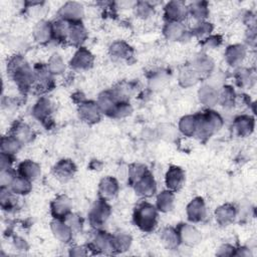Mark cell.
Listing matches in <instances>:
<instances>
[{
	"mask_svg": "<svg viewBox=\"0 0 257 257\" xmlns=\"http://www.w3.org/2000/svg\"><path fill=\"white\" fill-rule=\"evenodd\" d=\"M136 13L142 18H148L154 13V7L149 2L140 1L136 4Z\"/></svg>",
	"mask_w": 257,
	"mask_h": 257,
	"instance_id": "obj_47",
	"label": "cell"
},
{
	"mask_svg": "<svg viewBox=\"0 0 257 257\" xmlns=\"http://www.w3.org/2000/svg\"><path fill=\"white\" fill-rule=\"evenodd\" d=\"M47 66L52 74H61L65 70V64L59 54H52L47 62Z\"/></svg>",
	"mask_w": 257,
	"mask_h": 257,
	"instance_id": "obj_43",
	"label": "cell"
},
{
	"mask_svg": "<svg viewBox=\"0 0 257 257\" xmlns=\"http://www.w3.org/2000/svg\"><path fill=\"white\" fill-rule=\"evenodd\" d=\"M94 57L89 50L79 47L70 60V66L74 69H88L92 66Z\"/></svg>",
	"mask_w": 257,
	"mask_h": 257,
	"instance_id": "obj_10",
	"label": "cell"
},
{
	"mask_svg": "<svg viewBox=\"0 0 257 257\" xmlns=\"http://www.w3.org/2000/svg\"><path fill=\"white\" fill-rule=\"evenodd\" d=\"M89 247L91 250L97 253L114 252L112 235L103 231L96 232L89 244Z\"/></svg>",
	"mask_w": 257,
	"mask_h": 257,
	"instance_id": "obj_7",
	"label": "cell"
},
{
	"mask_svg": "<svg viewBox=\"0 0 257 257\" xmlns=\"http://www.w3.org/2000/svg\"><path fill=\"white\" fill-rule=\"evenodd\" d=\"M236 217V209L232 204H224L220 206L215 212L216 221L222 225L227 226L231 224Z\"/></svg>",
	"mask_w": 257,
	"mask_h": 257,
	"instance_id": "obj_21",
	"label": "cell"
},
{
	"mask_svg": "<svg viewBox=\"0 0 257 257\" xmlns=\"http://www.w3.org/2000/svg\"><path fill=\"white\" fill-rule=\"evenodd\" d=\"M147 171H149L147 169L146 166L142 165V164H134L131 166L130 168V174H128V179H130V183L133 185L140 177H142Z\"/></svg>",
	"mask_w": 257,
	"mask_h": 257,
	"instance_id": "obj_46",
	"label": "cell"
},
{
	"mask_svg": "<svg viewBox=\"0 0 257 257\" xmlns=\"http://www.w3.org/2000/svg\"><path fill=\"white\" fill-rule=\"evenodd\" d=\"M7 71L22 91H27L35 83L34 71L21 55H14L10 58Z\"/></svg>",
	"mask_w": 257,
	"mask_h": 257,
	"instance_id": "obj_1",
	"label": "cell"
},
{
	"mask_svg": "<svg viewBox=\"0 0 257 257\" xmlns=\"http://www.w3.org/2000/svg\"><path fill=\"white\" fill-rule=\"evenodd\" d=\"M72 97H73L74 101H76V102H78V103H81V102H83V101L85 100L84 95H83L81 92H77V93L73 94Z\"/></svg>",
	"mask_w": 257,
	"mask_h": 257,
	"instance_id": "obj_57",
	"label": "cell"
},
{
	"mask_svg": "<svg viewBox=\"0 0 257 257\" xmlns=\"http://www.w3.org/2000/svg\"><path fill=\"white\" fill-rule=\"evenodd\" d=\"M132 111H133V108L127 101H119V102H117V104L115 105V107L113 108V110L109 116L117 117V118L124 117V116L130 115L132 113Z\"/></svg>",
	"mask_w": 257,
	"mask_h": 257,
	"instance_id": "obj_45",
	"label": "cell"
},
{
	"mask_svg": "<svg viewBox=\"0 0 257 257\" xmlns=\"http://www.w3.org/2000/svg\"><path fill=\"white\" fill-rule=\"evenodd\" d=\"M178 233L180 236L181 242L185 243L186 245L193 246L198 244L201 241V234L197 230L196 227L190 224H181L178 228Z\"/></svg>",
	"mask_w": 257,
	"mask_h": 257,
	"instance_id": "obj_13",
	"label": "cell"
},
{
	"mask_svg": "<svg viewBox=\"0 0 257 257\" xmlns=\"http://www.w3.org/2000/svg\"><path fill=\"white\" fill-rule=\"evenodd\" d=\"M219 93V102L226 107H230L232 105H234L235 103V91L234 89L229 86V85H225Z\"/></svg>",
	"mask_w": 257,
	"mask_h": 257,
	"instance_id": "obj_42",
	"label": "cell"
},
{
	"mask_svg": "<svg viewBox=\"0 0 257 257\" xmlns=\"http://www.w3.org/2000/svg\"><path fill=\"white\" fill-rule=\"evenodd\" d=\"M87 33L80 21L70 22L67 39L73 45H80L86 38Z\"/></svg>",
	"mask_w": 257,
	"mask_h": 257,
	"instance_id": "obj_27",
	"label": "cell"
},
{
	"mask_svg": "<svg viewBox=\"0 0 257 257\" xmlns=\"http://www.w3.org/2000/svg\"><path fill=\"white\" fill-rule=\"evenodd\" d=\"M12 156L13 155L1 153V157H0V168H1V171L7 170V169L11 168V165L13 163V157Z\"/></svg>",
	"mask_w": 257,
	"mask_h": 257,
	"instance_id": "obj_50",
	"label": "cell"
},
{
	"mask_svg": "<svg viewBox=\"0 0 257 257\" xmlns=\"http://www.w3.org/2000/svg\"><path fill=\"white\" fill-rule=\"evenodd\" d=\"M114 252H123L127 250L132 244V237L125 233H118L112 236Z\"/></svg>",
	"mask_w": 257,
	"mask_h": 257,
	"instance_id": "obj_41",
	"label": "cell"
},
{
	"mask_svg": "<svg viewBox=\"0 0 257 257\" xmlns=\"http://www.w3.org/2000/svg\"><path fill=\"white\" fill-rule=\"evenodd\" d=\"M161 241L166 248L171 250L176 249L181 243L178 230L173 227L165 228L161 233Z\"/></svg>",
	"mask_w": 257,
	"mask_h": 257,
	"instance_id": "obj_31",
	"label": "cell"
},
{
	"mask_svg": "<svg viewBox=\"0 0 257 257\" xmlns=\"http://www.w3.org/2000/svg\"><path fill=\"white\" fill-rule=\"evenodd\" d=\"M78 113L80 118L87 123H95L100 119L101 110L97 102L92 100H84L79 103Z\"/></svg>",
	"mask_w": 257,
	"mask_h": 257,
	"instance_id": "obj_5",
	"label": "cell"
},
{
	"mask_svg": "<svg viewBox=\"0 0 257 257\" xmlns=\"http://www.w3.org/2000/svg\"><path fill=\"white\" fill-rule=\"evenodd\" d=\"M62 220H64L72 231H79L82 228V219L77 214L69 213Z\"/></svg>",
	"mask_w": 257,
	"mask_h": 257,
	"instance_id": "obj_48",
	"label": "cell"
},
{
	"mask_svg": "<svg viewBox=\"0 0 257 257\" xmlns=\"http://www.w3.org/2000/svg\"><path fill=\"white\" fill-rule=\"evenodd\" d=\"M207 210L205 202L202 198L193 199L187 206V216L192 222H201L206 218Z\"/></svg>",
	"mask_w": 257,
	"mask_h": 257,
	"instance_id": "obj_11",
	"label": "cell"
},
{
	"mask_svg": "<svg viewBox=\"0 0 257 257\" xmlns=\"http://www.w3.org/2000/svg\"><path fill=\"white\" fill-rule=\"evenodd\" d=\"M33 71L35 75V83H37L39 89L49 90L53 85V74L50 72L47 64L38 63L35 65Z\"/></svg>",
	"mask_w": 257,
	"mask_h": 257,
	"instance_id": "obj_9",
	"label": "cell"
},
{
	"mask_svg": "<svg viewBox=\"0 0 257 257\" xmlns=\"http://www.w3.org/2000/svg\"><path fill=\"white\" fill-rule=\"evenodd\" d=\"M58 14L61 19H64L69 22L80 21L83 15V7L78 2L69 1L61 6Z\"/></svg>",
	"mask_w": 257,
	"mask_h": 257,
	"instance_id": "obj_8",
	"label": "cell"
},
{
	"mask_svg": "<svg viewBox=\"0 0 257 257\" xmlns=\"http://www.w3.org/2000/svg\"><path fill=\"white\" fill-rule=\"evenodd\" d=\"M188 12L191 14V16L200 21H204V19L208 16L209 10H208V6L206 2L203 1H197V2H193L188 8H187Z\"/></svg>",
	"mask_w": 257,
	"mask_h": 257,
	"instance_id": "obj_37",
	"label": "cell"
},
{
	"mask_svg": "<svg viewBox=\"0 0 257 257\" xmlns=\"http://www.w3.org/2000/svg\"><path fill=\"white\" fill-rule=\"evenodd\" d=\"M246 55V49L241 44H233L227 47L225 51V59L228 64L236 66L242 62Z\"/></svg>",
	"mask_w": 257,
	"mask_h": 257,
	"instance_id": "obj_22",
	"label": "cell"
},
{
	"mask_svg": "<svg viewBox=\"0 0 257 257\" xmlns=\"http://www.w3.org/2000/svg\"><path fill=\"white\" fill-rule=\"evenodd\" d=\"M11 135L13 137H15L22 145L32 141L33 136H34L32 130L30 128V126L27 125L26 123H23V122H20V121L16 122L12 126Z\"/></svg>",
	"mask_w": 257,
	"mask_h": 257,
	"instance_id": "obj_30",
	"label": "cell"
},
{
	"mask_svg": "<svg viewBox=\"0 0 257 257\" xmlns=\"http://www.w3.org/2000/svg\"><path fill=\"white\" fill-rule=\"evenodd\" d=\"M234 255H237V256H249L250 255V251L248 249H246V248H239V249H235Z\"/></svg>",
	"mask_w": 257,
	"mask_h": 257,
	"instance_id": "obj_56",
	"label": "cell"
},
{
	"mask_svg": "<svg viewBox=\"0 0 257 257\" xmlns=\"http://www.w3.org/2000/svg\"><path fill=\"white\" fill-rule=\"evenodd\" d=\"M51 111H52V104H51L50 100L46 97L39 98L32 109L33 115L37 119L41 120L42 122L48 121Z\"/></svg>",
	"mask_w": 257,
	"mask_h": 257,
	"instance_id": "obj_23",
	"label": "cell"
},
{
	"mask_svg": "<svg viewBox=\"0 0 257 257\" xmlns=\"http://www.w3.org/2000/svg\"><path fill=\"white\" fill-rule=\"evenodd\" d=\"M233 126L240 137H246L253 132L254 118L250 115H239L234 119Z\"/></svg>",
	"mask_w": 257,
	"mask_h": 257,
	"instance_id": "obj_25",
	"label": "cell"
},
{
	"mask_svg": "<svg viewBox=\"0 0 257 257\" xmlns=\"http://www.w3.org/2000/svg\"><path fill=\"white\" fill-rule=\"evenodd\" d=\"M165 182L168 190L172 192L180 190L185 182V173L183 169L177 166L170 167V169L166 174Z\"/></svg>",
	"mask_w": 257,
	"mask_h": 257,
	"instance_id": "obj_12",
	"label": "cell"
},
{
	"mask_svg": "<svg viewBox=\"0 0 257 257\" xmlns=\"http://www.w3.org/2000/svg\"><path fill=\"white\" fill-rule=\"evenodd\" d=\"M132 186L134 187L137 195L141 197H151L157 190L155 179L150 171H147Z\"/></svg>",
	"mask_w": 257,
	"mask_h": 257,
	"instance_id": "obj_6",
	"label": "cell"
},
{
	"mask_svg": "<svg viewBox=\"0 0 257 257\" xmlns=\"http://www.w3.org/2000/svg\"><path fill=\"white\" fill-rule=\"evenodd\" d=\"M200 76L196 72V70L191 66H186L184 67L179 75V82L182 86L188 87L194 85L198 80Z\"/></svg>",
	"mask_w": 257,
	"mask_h": 257,
	"instance_id": "obj_35",
	"label": "cell"
},
{
	"mask_svg": "<svg viewBox=\"0 0 257 257\" xmlns=\"http://www.w3.org/2000/svg\"><path fill=\"white\" fill-rule=\"evenodd\" d=\"M109 215H110V206L106 203L105 200L99 199L93 204V206L89 211V214H88L89 223L91 226L95 228H99L106 222Z\"/></svg>",
	"mask_w": 257,
	"mask_h": 257,
	"instance_id": "obj_4",
	"label": "cell"
},
{
	"mask_svg": "<svg viewBox=\"0 0 257 257\" xmlns=\"http://www.w3.org/2000/svg\"><path fill=\"white\" fill-rule=\"evenodd\" d=\"M51 231L56 239L63 243H67L72 238L71 228L62 219H54L51 222Z\"/></svg>",
	"mask_w": 257,
	"mask_h": 257,
	"instance_id": "obj_18",
	"label": "cell"
},
{
	"mask_svg": "<svg viewBox=\"0 0 257 257\" xmlns=\"http://www.w3.org/2000/svg\"><path fill=\"white\" fill-rule=\"evenodd\" d=\"M221 43V38L218 35H210L205 38L204 44L207 47H216Z\"/></svg>",
	"mask_w": 257,
	"mask_h": 257,
	"instance_id": "obj_51",
	"label": "cell"
},
{
	"mask_svg": "<svg viewBox=\"0 0 257 257\" xmlns=\"http://www.w3.org/2000/svg\"><path fill=\"white\" fill-rule=\"evenodd\" d=\"M71 201L65 195L57 196L51 203V214L54 219H63L70 213Z\"/></svg>",
	"mask_w": 257,
	"mask_h": 257,
	"instance_id": "obj_15",
	"label": "cell"
},
{
	"mask_svg": "<svg viewBox=\"0 0 257 257\" xmlns=\"http://www.w3.org/2000/svg\"><path fill=\"white\" fill-rule=\"evenodd\" d=\"M196 124H197L196 115H185L181 118L179 122V130L185 136L191 137L195 135Z\"/></svg>",
	"mask_w": 257,
	"mask_h": 257,
	"instance_id": "obj_40",
	"label": "cell"
},
{
	"mask_svg": "<svg viewBox=\"0 0 257 257\" xmlns=\"http://www.w3.org/2000/svg\"><path fill=\"white\" fill-rule=\"evenodd\" d=\"M40 173L41 170L39 165L30 160L23 161L18 166V175L26 178L29 181H34L35 179H37Z\"/></svg>",
	"mask_w": 257,
	"mask_h": 257,
	"instance_id": "obj_24",
	"label": "cell"
},
{
	"mask_svg": "<svg viewBox=\"0 0 257 257\" xmlns=\"http://www.w3.org/2000/svg\"><path fill=\"white\" fill-rule=\"evenodd\" d=\"M234 251H235V248L229 244H225V245H222L219 249V251L217 252V255L219 256H231V255H234Z\"/></svg>",
	"mask_w": 257,
	"mask_h": 257,
	"instance_id": "obj_53",
	"label": "cell"
},
{
	"mask_svg": "<svg viewBox=\"0 0 257 257\" xmlns=\"http://www.w3.org/2000/svg\"><path fill=\"white\" fill-rule=\"evenodd\" d=\"M134 221L142 231L151 232L158 224V209L149 202H142L135 209Z\"/></svg>",
	"mask_w": 257,
	"mask_h": 257,
	"instance_id": "obj_3",
	"label": "cell"
},
{
	"mask_svg": "<svg viewBox=\"0 0 257 257\" xmlns=\"http://www.w3.org/2000/svg\"><path fill=\"white\" fill-rule=\"evenodd\" d=\"M164 11L168 21H181L188 12L186 6L181 1H171L167 3Z\"/></svg>",
	"mask_w": 257,
	"mask_h": 257,
	"instance_id": "obj_16",
	"label": "cell"
},
{
	"mask_svg": "<svg viewBox=\"0 0 257 257\" xmlns=\"http://www.w3.org/2000/svg\"><path fill=\"white\" fill-rule=\"evenodd\" d=\"M109 52L113 57L128 59L133 55V48L123 41H115L110 45Z\"/></svg>",
	"mask_w": 257,
	"mask_h": 257,
	"instance_id": "obj_32",
	"label": "cell"
},
{
	"mask_svg": "<svg viewBox=\"0 0 257 257\" xmlns=\"http://www.w3.org/2000/svg\"><path fill=\"white\" fill-rule=\"evenodd\" d=\"M198 97L201 103L209 107H212L219 102L218 91L210 85L202 86L198 91Z\"/></svg>",
	"mask_w": 257,
	"mask_h": 257,
	"instance_id": "obj_28",
	"label": "cell"
},
{
	"mask_svg": "<svg viewBox=\"0 0 257 257\" xmlns=\"http://www.w3.org/2000/svg\"><path fill=\"white\" fill-rule=\"evenodd\" d=\"M119 102V100L116 98L112 90H106L99 94L97 99V104L101 110V112L110 115L115 105Z\"/></svg>",
	"mask_w": 257,
	"mask_h": 257,
	"instance_id": "obj_20",
	"label": "cell"
},
{
	"mask_svg": "<svg viewBox=\"0 0 257 257\" xmlns=\"http://www.w3.org/2000/svg\"><path fill=\"white\" fill-rule=\"evenodd\" d=\"M70 22L66 21L64 19L59 18L58 20L54 21L52 23V32H53V38L64 41L67 39L68 31H69Z\"/></svg>",
	"mask_w": 257,
	"mask_h": 257,
	"instance_id": "obj_36",
	"label": "cell"
},
{
	"mask_svg": "<svg viewBox=\"0 0 257 257\" xmlns=\"http://www.w3.org/2000/svg\"><path fill=\"white\" fill-rule=\"evenodd\" d=\"M0 202L3 210L11 211L16 209L17 207V197L16 194L13 193L10 188H1L0 191Z\"/></svg>",
	"mask_w": 257,
	"mask_h": 257,
	"instance_id": "obj_33",
	"label": "cell"
},
{
	"mask_svg": "<svg viewBox=\"0 0 257 257\" xmlns=\"http://www.w3.org/2000/svg\"><path fill=\"white\" fill-rule=\"evenodd\" d=\"M118 192V183L112 177L103 178L98 186V193L100 199L105 201L112 199Z\"/></svg>",
	"mask_w": 257,
	"mask_h": 257,
	"instance_id": "obj_17",
	"label": "cell"
},
{
	"mask_svg": "<svg viewBox=\"0 0 257 257\" xmlns=\"http://www.w3.org/2000/svg\"><path fill=\"white\" fill-rule=\"evenodd\" d=\"M21 146L22 144L12 135L5 136L2 138L1 141V153L14 155L20 150Z\"/></svg>",
	"mask_w": 257,
	"mask_h": 257,
	"instance_id": "obj_39",
	"label": "cell"
},
{
	"mask_svg": "<svg viewBox=\"0 0 257 257\" xmlns=\"http://www.w3.org/2000/svg\"><path fill=\"white\" fill-rule=\"evenodd\" d=\"M192 67L196 70L198 75L201 77V76L207 75L212 71L214 67V63H213V60L208 55L200 54L195 58L192 64Z\"/></svg>",
	"mask_w": 257,
	"mask_h": 257,
	"instance_id": "obj_29",
	"label": "cell"
},
{
	"mask_svg": "<svg viewBox=\"0 0 257 257\" xmlns=\"http://www.w3.org/2000/svg\"><path fill=\"white\" fill-rule=\"evenodd\" d=\"M16 176L17 175L15 174V172L11 168L1 171V174H0L1 188H9Z\"/></svg>",
	"mask_w": 257,
	"mask_h": 257,
	"instance_id": "obj_49",
	"label": "cell"
},
{
	"mask_svg": "<svg viewBox=\"0 0 257 257\" xmlns=\"http://www.w3.org/2000/svg\"><path fill=\"white\" fill-rule=\"evenodd\" d=\"M212 30H213V25L211 23L200 21L194 26V28L192 29V33L198 38H204L210 35Z\"/></svg>",
	"mask_w": 257,
	"mask_h": 257,
	"instance_id": "obj_44",
	"label": "cell"
},
{
	"mask_svg": "<svg viewBox=\"0 0 257 257\" xmlns=\"http://www.w3.org/2000/svg\"><path fill=\"white\" fill-rule=\"evenodd\" d=\"M196 118L197 124L195 136L200 140L209 139L214 133L219 131L223 124L221 115L210 109L196 114Z\"/></svg>",
	"mask_w": 257,
	"mask_h": 257,
	"instance_id": "obj_2",
	"label": "cell"
},
{
	"mask_svg": "<svg viewBox=\"0 0 257 257\" xmlns=\"http://www.w3.org/2000/svg\"><path fill=\"white\" fill-rule=\"evenodd\" d=\"M14 246L16 247V249L20 250V251H25L28 248V245L26 243V241L20 237H15L14 238Z\"/></svg>",
	"mask_w": 257,
	"mask_h": 257,
	"instance_id": "obj_54",
	"label": "cell"
},
{
	"mask_svg": "<svg viewBox=\"0 0 257 257\" xmlns=\"http://www.w3.org/2000/svg\"><path fill=\"white\" fill-rule=\"evenodd\" d=\"M69 254L72 256H83L86 255V252L85 249H83L82 247H73L70 249Z\"/></svg>",
	"mask_w": 257,
	"mask_h": 257,
	"instance_id": "obj_55",
	"label": "cell"
},
{
	"mask_svg": "<svg viewBox=\"0 0 257 257\" xmlns=\"http://www.w3.org/2000/svg\"><path fill=\"white\" fill-rule=\"evenodd\" d=\"M237 80H238L240 85H244V84L248 83V81L250 80V73H249V71L246 70V69L239 70L238 73H237Z\"/></svg>",
	"mask_w": 257,
	"mask_h": 257,
	"instance_id": "obj_52",
	"label": "cell"
},
{
	"mask_svg": "<svg viewBox=\"0 0 257 257\" xmlns=\"http://www.w3.org/2000/svg\"><path fill=\"white\" fill-rule=\"evenodd\" d=\"M167 39L172 41L181 40L186 35V28L181 21H168L163 29Z\"/></svg>",
	"mask_w": 257,
	"mask_h": 257,
	"instance_id": "obj_19",
	"label": "cell"
},
{
	"mask_svg": "<svg viewBox=\"0 0 257 257\" xmlns=\"http://www.w3.org/2000/svg\"><path fill=\"white\" fill-rule=\"evenodd\" d=\"M174 206V194L172 191L167 190L161 192L157 196V206L156 208L161 212H169Z\"/></svg>",
	"mask_w": 257,
	"mask_h": 257,
	"instance_id": "obj_34",
	"label": "cell"
},
{
	"mask_svg": "<svg viewBox=\"0 0 257 257\" xmlns=\"http://www.w3.org/2000/svg\"><path fill=\"white\" fill-rule=\"evenodd\" d=\"M9 188L16 195H25L31 191V181L17 175Z\"/></svg>",
	"mask_w": 257,
	"mask_h": 257,
	"instance_id": "obj_38",
	"label": "cell"
},
{
	"mask_svg": "<svg viewBox=\"0 0 257 257\" xmlns=\"http://www.w3.org/2000/svg\"><path fill=\"white\" fill-rule=\"evenodd\" d=\"M34 39L39 43H46L53 38L52 23L47 21H40L36 24L33 31Z\"/></svg>",
	"mask_w": 257,
	"mask_h": 257,
	"instance_id": "obj_26",
	"label": "cell"
},
{
	"mask_svg": "<svg viewBox=\"0 0 257 257\" xmlns=\"http://www.w3.org/2000/svg\"><path fill=\"white\" fill-rule=\"evenodd\" d=\"M76 171V167L74 163L70 160H60L53 167L54 176L61 182H67L70 180Z\"/></svg>",
	"mask_w": 257,
	"mask_h": 257,
	"instance_id": "obj_14",
	"label": "cell"
}]
</instances>
